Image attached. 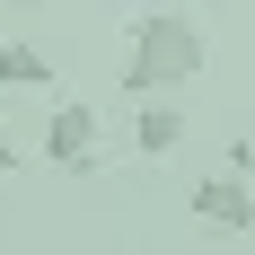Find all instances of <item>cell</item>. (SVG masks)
<instances>
[{"instance_id":"6da1fadb","label":"cell","mask_w":255,"mask_h":255,"mask_svg":"<svg viewBox=\"0 0 255 255\" xmlns=\"http://www.w3.org/2000/svg\"><path fill=\"white\" fill-rule=\"evenodd\" d=\"M203 62H211V35L185 9H150V18H132V35H124V97H158V88H194L203 79Z\"/></svg>"},{"instance_id":"7a4b0ae2","label":"cell","mask_w":255,"mask_h":255,"mask_svg":"<svg viewBox=\"0 0 255 255\" xmlns=\"http://www.w3.org/2000/svg\"><path fill=\"white\" fill-rule=\"evenodd\" d=\"M97 124H106V115H97L88 97H62V106L44 115V158H53V167H71V176H97V167H106Z\"/></svg>"},{"instance_id":"3957f363","label":"cell","mask_w":255,"mask_h":255,"mask_svg":"<svg viewBox=\"0 0 255 255\" xmlns=\"http://www.w3.org/2000/svg\"><path fill=\"white\" fill-rule=\"evenodd\" d=\"M185 211H194L203 229H220V238H247V229H255V176L220 167V176H203L194 194H185Z\"/></svg>"},{"instance_id":"277c9868","label":"cell","mask_w":255,"mask_h":255,"mask_svg":"<svg viewBox=\"0 0 255 255\" xmlns=\"http://www.w3.org/2000/svg\"><path fill=\"white\" fill-rule=\"evenodd\" d=\"M194 115L176 106V88H158V97H132V158H176Z\"/></svg>"},{"instance_id":"5b68a950","label":"cell","mask_w":255,"mask_h":255,"mask_svg":"<svg viewBox=\"0 0 255 255\" xmlns=\"http://www.w3.org/2000/svg\"><path fill=\"white\" fill-rule=\"evenodd\" d=\"M53 79H62V71H53L44 44H26V35H18V44H0V88H9V97H44Z\"/></svg>"},{"instance_id":"8992f818","label":"cell","mask_w":255,"mask_h":255,"mask_svg":"<svg viewBox=\"0 0 255 255\" xmlns=\"http://www.w3.org/2000/svg\"><path fill=\"white\" fill-rule=\"evenodd\" d=\"M18 167H26V150L9 141V132H0V176H18Z\"/></svg>"},{"instance_id":"52a82bcc","label":"cell","mask_w":255,"mask_h":255,"mask_svg":"<svg viewBox=\"0 0 255 255\" xmlns=\"http://www.w3.org/2000/svg\"><path fill=\"white\" fill-rule=\"evenodd\" d=\"M0 9H35V0H0Z\"/></svg>"}]
</instances>
